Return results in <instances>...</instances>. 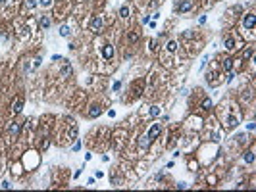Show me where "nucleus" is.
I'll use <instances>...</instances> for the list:
<instances>
[{
  "mask_svg": "<svg viewBox=\"0 0 256 192\" xmlns=\"http://www.w3.org/2000/svg\"><path fill=\"white\" fill-rule=\"evenodd\" d=\"M243 25L247 29H254V25H256V15L254 14H247L245 15V19H243Z\"/></svg>",
  "mask_w": 256,
  "mask_h": 192,
  "instance_id": "obj_1",
  "label": "nucleus"
},
{
  "mask_svg": "<svg viewBox=\"0 0 256 192\" xmlns=\"http://www.w3.org/2000/svg\"><path fill=\"white\" fill-rule=\"evenodd\" d=\"M23 104H25V98L23 96H18V100H14V104H12V111H14V114H19L21 108H23Z\"/></svg>",
  "mask_w": 256,
  "mask_h": 192,
  "instance_id": "obj_2",
  "label": "nucleus"
},
{
  "mask_svg": "<svg viewBox=\"0 0 256 192\" xmlns=\"http://www.w3.org/2000/svg\"><path fill=\"white\" fill-rule=\"evenodd\" d=\"M102 25H104L102 18H93V19H91V31L98 33V31H100V29H102Z\"/></svg>",
  "mask_w": 256,
  "mask_h": 192,
  "instance_id": "obj_3",
  "label": "nucleus"
},
{
  "mask_svg": "<svg viewBox=\"0 0 256 192\" xmlns=\"http://www.w3.org/2000/svg\"><path fill=\"white\" fill-rule=\"evenodd\" d=\"M160 133H162L160 125H158V123H154L152 127L148 129V138H150V140H154V138H158V137H160Z\"/></svg>",
  "mask_w": 256,
  "mask_h": 192,
  "instance_id": "obj_4",
  "label": "nucleus"
},
{
  "mask_svg": "<svg viewBox=\"0 0 256 192\" xmlns=\"http://www.w3.org/2000/svg\"><path fill=\"white\" fill-rule=\"evenodd\" d=\"M150 138H148V135H144V137H139V148H143V150H146V148L150 146Z\"/></svg>",
  "mask_w": 256,
  "mask_h": 192,
  "instance_id": "obj_5",
  "label": "nucleus"
},
{
  "mask_svg": "<svg viewBox=\"0 0 256 192\" xmlns=\"http://www.w3.org/2000/svg\"><path fill=\"white\" fill-rule=\"evenodd\" d=\"M102 56H104L106 60H110V58L114 56V46H112V44H106V46L102 48Z\"/></svg>",
  "mask_w": 256,
  "mask_h": 192,
  "instance_id": "obj_6",
  "label": "nucleus"
},
{
  "mask_svg": "<svg viewBox=\"0 0 256 192\" xmlns=\"http://www.w3.org/2000/svg\"><path fill=\"white\" fill-rule=\"evenodd\" d=\"M191 8H193V2H191V0H183L181 4L177 6V10H179V12H189Z\"/></svg>",
  "mask_w": 256,
  "mask_h": 192,
  "instance_id": "obj_7",
  "label": "nucleus"
},
{
  "mask_svg": "<svg viewBox=\"0 0 256 192\" xmlns=\"http://www.w3.org/2000/svg\"><path fill=\"white\" fill-rule=\"evenodd\" d=\"M19 129H21V125H19V123H10V127H8V133L12 135V137H15V135L19 133Z\"/></svg>",
  "mask_w": 256,
  "mask_h": 192,
  "instance_id": "obj_8",
  "label": "nucleus"
},
{
  "mask_svg": "<svg viewBox=\"0 0 256 192\" xmlns=\"http://www.w3.org/2000/svg\"><path fill=\"white\" fill-rule=\"evenodd\" d=\"M100 114H102L100 106H91V110H89V115H91V117H98Z\"/></svg>",
  "mask_w": 256,
  "mask_h": 192,
  "instance_id": "obj_9",
  "label": "nucleus"
},
{
  "mask_svg": "<svg viewBox=\"0 0 256 192\" xmlns=\"http://www.w3.org/2000/svg\"><path fill=\"white\" fill-rule=\"evenodd\" d=\"M39 25H41L42 29H48L50 27V18H48V15H42V18L39 19Z\"/></svg>",
  "mask_w": 256,
  "mask_h": 192,
  "instance_id": "obj_10",
  "label": "nucleus"
},
{
  "mask_svg": "<svg viewBox=\"0 0 256 192\" xmlns=\"http://www.w3.org/2000/svg\"><path fill=\"white\" fill-rule=\"evenodd\" d=\"M224 46L227 48V50H233V48H235V41H233L231 37H225L224 39Z\"/></svg>",
  "mask_w": 256,
  "mask_h": 192,
  "instance_id": "obj_11",
  "label": "nucleus"
},
{
  "mask_svg": "<svg viewBox=\"0 0 256 192\" xmlns=\"http://www.w3.org/2000/svg\"><path fill=\"white\" fill-rule=\"evenodd\" d=\"M70 75H71V65L70 62H65L64 67H62V77H70Z\"/></svg>",
  "mask_w": 256,
  "mask_h": 192,
  "instance_id": "obj_12",
  "label": "nucleus"
},
{
  "mask_svg": "<svg viewBox=\"0 0 256 192\" xmlns=\"http://www.w3.org/2000/svg\"><path fill=\"white\" fill-rule=\"evenodd\" d=\"M58 33H60V37H70V27L68 25H60Z\"/></svg>",
  "mask_w": 256,
  "mask_h": 192,
  "instance_id": "obj_13",
  "label": "nucleus"
},
{
  "mask_svg": "<svg viewBox=\"0 0 256 192\" xmlns=\"http://www.w3.org/2000/svg\"><path fill=\"white\" fill-rule=\"evenodd\" d=\"M237 125H239V119L235 117V115L227 119V127H229V129H235V127H237Z\"/></svg>",
  "mask_w": 256,
  "mask_h": 192,
  "instance_id": "obj_14",
  "label": "nucleus"
},
{
  "mask_svg": "<svg viewBox=\"0 0 256 192\" xmlns=\"http://www.w3.org/2000/svg\"><path fill=\"white\" fill-rule=\"evenodd\" d=\"M166 50H168V52H175V50H177V42H175V41H168V44H166Z\"/></svg>",
  "mask_w": 256,
  "mask_h": 192,
  "instance_id": "obj_15",
  "label": "nucleus"
},
{
  "mask_svg": "<svg viewBox=\"0 0 256 192\" xmlns=\"http://www.w3.org/2000/svg\"><path fill=\"white\" fill-rule=\"evenodd\" d=\"M245 161H247V163H254V152H247V154H245Z\"/></svg>",
  "mask_w": 256,
  "mask_h": 192,
  "instance_id": "obj_16",
  "label": "nucleus"
},
{
  "mask_svg": "<svg viewBox=\"0 0 256 192\" xmlns=\"http://www.w3.org/2000/svg\"><path fill=\"white\" fill-rule=\"evenodd\" d=\"M231 67H233L231 58H225V60H224V69H225V71H231Z\"/></svg>",
  "mask_w": 256,
  "mask_h": 192,
  "instance_id": "obj_17",
  "label": "nucleus"
},
{
  "mask_svg": "<svg viewBox=\"0 0 256 192\" xmlns=\"http://www.w3.org/2000/svg\"><path fill=\"white\" fill-rule=\"evenodd\" d=\"M127 15H129V8H127V6H121L120 8V18H127Z\"/></svg>",
  "mask_w": 256,
  "mask_h": 192,
  "instance_id": "obj_18",
  "label": "nucleus"
},
{
  "mask_svg": "<svg viewBox=\"0 0 256 192\" xmlns=\"http://www.w3.org/2000/svg\"><path fill=\"white\" fill-rule=\"evenodd\" d=\"M202 108H204V110H212V100H210V98H204V102H202Z\"/></svg>",
  "mask_w": 256,
  "mask_h": 192,
  "instance_id": "obj_19",
  "label": "nucleus"
},
{
  "mask_svg": "<svg viewBox=\"0 0 256 192\" xmlns=\"http://www.w3.org/2000/svg\"><path fill=\"white\" fill-rule=\"evenodd\" d=\"M127 39H129V42L139 41V33H135V31H133V33H129V37H127Z\"/></svg>",
  "mask_w": 256,
  "mask_h": 192,
  "instance_id": "obj_20",
  "label": "nucleus"
},
{
  "mask_svg": "<svg viewBox=\"0 0 256 192\" xmlns=\"http://www.w3.org/2000/svg\"><path fill=\"white\" fill-rule=\"evenodd\" d=\"M150 115H152V117L160 115V108H158V106H152V108H150Z\"/></svg>",
  "mask_w": 256,
  "mask_h": 192,
  "instance_id": "obj_21",
  "label": "nucleus"
},
{
  "mask_svg": "<svg viewBox=\"0 0 256 192\" xmlns=\"http://www.w3.org/2000/svg\"><path fill=\"white\" fill-rule=\"evenodd\" d=\"M150 50H158V41H156V39H152V41H150Z\"/></svg>",
  "mask_w": 256,
  "mask_h": 192,
  "instance_id": "obj_22",
  "label": "nucleus"
},
{
  "mask_svg": "<svg viewBox=\"0 0 256 192\" xmlns=\"http://www.w3.org/2000/svg\"><path fill=\"white\" fill-rule=\"evenodd\" d=\"M206 83H208V85H214V73H206Z\"/></svg>",
  "mask_w": 256,
  "mask_h": 192,
  "instance_id": "obj_23",
  "label": "nucleus"
},
{
  "mask_svg": "<svg viewBox=\"0 0 256 192\" xmlns=\"http://www.w3.org/2000/svg\"><path fill=\"white\" fill-rule=\"evenodd\" d=\"M191 37H193L191 31H183V33H181V39H191Z\"/></svg>",
  "mask_w": 256,
  "mask_h": 192,
  "instance_id": "obj_24",
  "label": "nucleus"
},
{
  "mask_svg": "<svg viewBox=\"0 0 256 192\" xmlns=\"http://www.w3.org/2000/svg\"><path fill=\"white\" fill-rule=\"evenodd\" d=\"M70 137H71V138L77 137V127H71V129H70Z\"/></svg>",
  "mask_w": 256,
  "mask_h": 192,
  "instance_id": "obj_25",
  "label": "nucleus"
},
{
  "mask_svg": "<svg viewBox=\"0 0 256 192\" xmlns=\"http://www.w3.org/2000/svg\"><path fill=\"white\" fill-rule=\"evenodd\" d=\"M71 150H73V152H77V150H81V142H79V140H77V142H75V144H73V146H71Z\"/></svg>",
  "mask_w": 256,
  "mask_h": 192,
  "instance_id": "obj_26",
  "label": "nucleus"
},
{
  "mask_svg": "<svg viewBox=\"0 0 256 192\" xmlns=\"http://www.w3.org/2000/svg\"><path fill=\"white\" fill-rule=\"evenodd\" d=\"M41 6L48 8V6H52V0H41Z\"/></svg>",
  "mask_w": 256,
  "mask_h": 192,
  "instance_id": "obj_27",
  "label": "nucleus"
},
{
  "mask_svg": "<svg viewBox=\"0 0 256 192\" xmlns=\"http://www.w3.org/2000/svg\"><path fill=\"white\" fill-rule=\"evenodd\" d=\"M35 6H37L35 0H27V8H35Z\"/></svg>",
  "mask_w": 256,
  "mask_h": 192,
  "instance_id": "obj_28",
  "label": "nucleus"
},
{
  "mask_svg": "<svg viewBox=\"0 0 256 192\" xmlns=\"http://www.w3.org/2000/svg\"><path fill=\"white\" fill-rule=\"evenodd\" d=\"M177 188H179V190H183V188H187V184L185 183H177Z\"/></svg>",
  "mask_w": 256,
  "mask_h": 192,
  "instance_id": "obj_29",
  "label": "nucleus"
},
{
  "mask_svg": "<svg viewBox=\"0 0 256 192\" xmlns=\"http://www.w3.org/2000/svg\"><path fill=\"white\" fill-rule=\"evenodd\" d=\"M10 186H12V184H10L8 181H4V183H2V188H10Z\"/></svg>",
  "mask_w": 256,
  "mask_h": 192,
  "instance_id": "obj_30",
  "label": "nucleus"
},
{
  "mask_svg": "<svg viewBox=\"0 0 256 192\" xmlns=\"http://www.w3.org/2000/svg\"><path fill=\"white\" fill-rule=\"evenodd\" d=\"M0 2H4V0H0Z\"/></svg>",
  "mask_w": 256,
  "mask_h": 192,
  "instance_id": "obj_31",
  "label": "nucleus"
}]
</instances>
